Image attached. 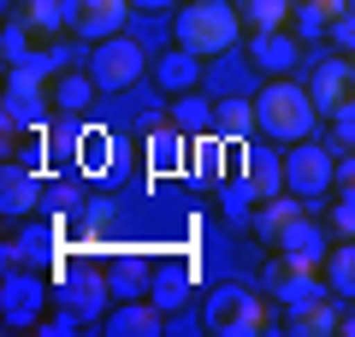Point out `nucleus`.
<instances>
[{
    "label": "nucleus",
    "instance_id": "obj_1",
    "mask_svg": "<svg viewBox=\"0 0 355 337\" xmlns=\"http://www.w3.org/2000/svg\"><path fill=\"white\" fill-rule=\"evenodd\" d=\"M172 36H178V48L214 60V53H231V48H237L243 12H237V0H184V12L172 18Z\"/></svg>",
    "mask_w": 355,
    "mask_h": 337
},
{
    "label": "nucleus",
    "instance_id": "obj_2",
    "mask_svg": "<svg viewBox=\"0 0 355 337\" xmlns=\"http://www.w3.org/2000/svg\"><path fill=\"white\" fill-rule=\"evenodd\" d=\"M254 112H261V137L284 142V148L302 142V137H314V119H320L308 83H291V77H272V83L254 95Z\"/></svg>",
    "mask_w": 355,
    "mask_h": 337
},
{
    "label": "nucleus",
    "instance_id": "obj_3",
    "mask_svg": "<svg viewBox=\"0 0 355 337\" xmlns=\"http://www.w3.org/2000/svg\"><path fill=\"white\" fill-rule=\"evenodd\" d=\"M202 325L219 337H261L266 325H272V313H266V302L254 296L249 284H219L214 296L202 302Z\"/></svg>",
    "mask_w": 355,
    "mask_h": 337
},
{
    "label": "nucleus",
    "instance_id": "obj_4",
    "mask_svg": "<svg viewBox=\"0 0 355 337\" xmlns=\"http://www.w3.org/2000/svg\"><path fill=\"white\" fill-rule=\"evenodd\" d=\"M338 184V148H320V142H291V154H284V189L302 201H320L326 189Z\"/></svg>",
    "mask_w": 355,
    "mask_h": 337
},
{
    "label": "nucleus",
    "instance_id": "obj_5",
    "mask_svg": "<svg viewBox=\"0 0 355 337\" xmlns=\"http://www.w3.org/2000/svg\"><path fill=\"white\" fill-rule=\"evenodd\" d=\"M142 71H148V53H142L130 36H107V42L89 48V77L101 83V95H119V89L142 83Z\"/></svg>",
    "mask_w": 355,
    "mask_h": 337
},
{
    "label": "nucleus",
    "instance_id": "obj_6",
    "mask_svg": "<svg viewBox=\"0 0 355 337\" xmlns=\"http://www.w3.org/2000/svg\"><path fill=\"white\" fill-rule=\"evenodd\" d=\"M60 302L71 313H83V325H89V320H107V302H119V296H113V284H107V266L71 261L60 273Z\"/></svg>",
    "mask_w": 355,
    "mask_h": 337
},
{
    "label": "nucleus",
    "instance_id": "obj_7",
    "mask_svg": "<svg viewBox=\"0 0 355 337\" xmlns=\"http://www.w3.org/2000/svg\"><path fill=\"white\" fill-rule=\"evenodd\" d=\"M261 290H266L272 302H284V308H302V302H314V296H331V290H326V273H320V266L284 261V254H272V261H266Z\"/></svg>",
    "mask_w": 355,
    "mask_h": 337
},
{
    "label": "nucleus",
    "instance_id": "obj_8",
    "mask_svg": "<svg viewBox=\"0 0 355 337\" xmlns=\"http://www.w3.org/2000/svg\"><path fill=\"white\" fill-rule=\"evenodd\" d=\"M53 112V89H6V101H0V130H6V142L24 137V130H42Z\"/></svg>",
    "mask_w": 355,
    "mask_h": 337
},
{
    "label": "nucleus",
    "instance_id": "obj_9",
    "mask_svg": "<svg viewBox=\"0 0 355 337\" xmlns=\"http://www.w3.org/2000/svg\"><path fill=\"white\" fill-rule=\"evenodd\" d=\"M308 95H314V107H320V112L331 119V112H338L343 101L355 95V77H349V53H338V48H331L326 60H314V77H308Z\"/></svg>",
    "mask_w": 355,
    "mask_h": 337
},
{
    "label": "nucleus",
    "instance_id": "obj_10",
    "mask_svg": "<svg viewBox=\"0 0 355 337\" xmlns=\"http://www.w3.org/2000/svg\"><path fill=\"white\" fill-rule=\"evenodd\" d=\"M42 201H48V184H42L36 166H12L6 160V172H0V207H6V219H24V213H36Z\"/></svg>",
    "mask_w": 355,
    "mask_h": 337
},
{
    "label": "nucleus",
    "instance_id": "obj_11",
    "mask_svg": "<svg viewBox=\"0 0 355 337\" xmlns=\"http://www.w3.org/2000/svg\"><path fill=\"white\" fill-rule=\"evenodd\" d=\"M249 60L261 65L266 77H291L296 65H302V36H291V30H254L249 36Z\"/></svg>",
    "mask_w": 355,
    "mask_h": 337
},
{
    "label": "nucleus",
    "instance_id": "obj_12",
    "mask_svg": "<svg viewBox=\"0 0 355 337\" xmlns=\"http://www.w3.org/2000/svg\"><path fill=\"white\" fill-rule=\"evenodd\" d=\"M125 18H130V0H71V30L89 42L125 36Z\"/></svg>",
    "mask_w": 355,
    "mask_h": 337
},
{
    "label": "nucleus",
    "instance_id": "obj_13",
    "mask_svg": "<svg viewBox=\"0 0 355 337\" xmlns=\"http://www.w3.org/2000/svg\"><path fill=\"white\" fill-rule=\"evenodd\" d=\"M101 325H107V337H160L166 331V308L154 296H130V302H119Z\"/></svg>",
    "mask_w": 355,
    "mask_h": 337
},
{
    "label": "nucleus",
    "instance_id": "obj_14",
    "mask_svg": "<svg viewBox=\"0 0 355 337\" xmlns=\"http://www.w3.org/2000/svg\"><path fill=\"white\" fill-rule=\"evenodd\" d=\"M42 302H48V290H42L36 273H6V290H0V313H6V325H36L42 320Z\"/></svg>",
    "mask_w": 355,
    "mask_h": 337
},
{
    "label": "nucleus",
    "instance_id": "obj_15",
    "mask_svg": "<svg viewBox=\"0 0 355 337\" xmlns=\"http://www.w3.org/2000/svg\"><path fill=\"white\" fill-rule=\"evenodd\" d=\"M272 249L284 254V261H302V266H326V254H331V225H320V219H296L291 231H284Z\"/></svg>",
    "mask_w": 355,
    "mask_h": 337
},
{
    "label": "nucleus",
    "instance_id": "obj_16",
    "mask_svg": "<svg viewBox=\"0 0 355 337\" xmlns=\"http://www.w3.org/2000/svg\"><path fill=\"white\" fill-rule=\"evenodd\" d=\"M237 172L249 178V189H254L261 201L284 196V154H272V148H254V142H243V154H237Z\"/></svg>",
    "mask_w": 355,
    "mask_h": 337
},
{
    "label": "nucleus",
    "instance_id": "obj_17",
    "mask_svg": "<svg viewBox=\"0 0 355 337\" xmlns=\"http://www.w3.org/2000/svg\"><path fill=\"white\" fill-rule=\"evenodd\" d=\"M154 273H160V266H154L148 254H113V261H107V284H113L119 302L148 296V290H154Z\"/></svg>",
    "mask_w": 355,
    "mask_h": 337
},
{
    "label": "nucleus",
    "instance_id": "obj_18",
    "mask_svg": "<svg viewBox=\"0 0 355 337\" xmlns=\"http://www.w3.org/2000/svg\"><path fill=\"white\" fill-rule=\"evenodd\" d=\"M225 148L231 142L219 137V130H202V137H190V172H196V184H207V189H219L225 184Z\"/></svg>",
    "mask_w": 355,
    "mask_h": 337
},
{
    "label": "nucleus",
    "instance_id": "obj_19",
    "mask_svg": "<svg viewBox=\"0 0 355 337\" xmlns=\"http://www.w3.org/2000/svg\"><path fill=\"white\" fill-rule=\"evenodd\" d=\"M302 213H308V207H302V196H291V189H284V196L261 201V207H254V219H249V225H254V237H261V243H279L284 231H291V225L302 219Z\"/></svg>",
    "mask_w": 355,
    "mask_h": 337
},
{
    "label": "nucleus",
    "instance_id": "obj_20",
    "mask_svg": "<svg viewBox=\"0 0 355 337\" xmlns=\"http://www.w3.org/2000/svg\"><path fill=\"white\" fill-rule=\"evenodd\" d=\"M154 83H160L166 95H190V89L202 83V53H190V48H172L166 60H154Z\"/></svg>",
    "mask_w": 355,
    "mask_h": 337
},
{
    "label": "nucleus",
    "instance_id": "obj_21",
    "mask_svg": "<svg viewBox=\"0 0 355 337\" xmlns=\"http://www.w3.org/2000/svg\"><path fill=\"white\" fill-rule=\"evenodd\" d=\"M338 320H343L338 296H314V302H302V308H291V331L296 337H338Z\"/></svg>",
    "mask_w": 355,
    "mask_h": 337
},
{
    "label": "nucleus",
    "instance_id": "obj_22",
    "mask_svg": "<svg viewBox=\"0 0 355 337\" xmlns=\"http://www.w3.org/2000/svg\"><path fill=\"white\" fill-rule=\"evenodd\" d=\"M214 130L231 142V148H243V142L261 130V112H254V101H243V95L219 101V107H214Z\"/></svg>",
    "mask_w": 355,
    "mask_h": 337
},
{
    "label": "nucleus",
    "instance_id": "obj_23",
    "mask_svg": "<svg viewBox=\"0 0 355 337\" xmlns=\"http://www.w3.org/2000/svg\"><path fill=\"white\" fill-rule=\"evenodd\" d=\"M142 154H148V166H154V172H172V166L184 160V154H190V137H184V130H178L172 119H166V125H154V130H148Z\"/></svg>",
    "mask_w": 355,
    "mask_h": 337
},
{
    "label": "nucleus",
    "instance_id": "obj_24",
    "mask_svg": "<svg viewBox=\"0 0 355 337\" xmlns=\"http://www.w3.org/2000/svg\"><path fill=\"white\" fill-rule=\"evenodd\" d=\"M190 284H196V266H190V261H172V266H160V273H154V290H148V296L172 313V308H184V302H190Z\"/></svg>",
    "mask_w": 355,
    "mask_h": 337
},
{
    "label": "nucleus",
    "instance_id": "obj_25",
    "mask_svg": "<svg viewBox=\"0 0 355 337\" xmlns=\"http://www.w3.org/2000/svg\"><path fill=\"white\" fill-rule=\"evenodd\" d=\"M53 231L48 225H30L18 243H6V273H18V266H53Z\"/></svg>",
    "mask_w": 355,
    "mask_h": 337
},
{
    "label": "nucleus",
    "instance_id": "obj_26",
    "mask_svg": "<svg viewBox=\"0 0 355 337\" xmlns=\"http://www.w3.org/2000/svg\"><path fill=\"white\" fill-rule=\"evenodd\" d=\"M95 95H101V83H95L89 71H60V77H53V112H65V119L83 112Z\"/></svg>",
    "mask_w": 355,
    "mask_h": 337
},
{
    "label": "nucleus",
    "instance_id": "obj_27",
    "mask_svg": "<svg viewBox=\"0 0 355 337\" xmlns=\"http://www.w3.org/2000/svg\"><path fill=\"white\" fill-rule=\"evenodd\" d=\"M320 273H326V290L338 302H355V237L349 243H331V254H326Z\"/></svg>",
    "mask_w": 355,
    "mask_h": 337
},
{
    "label": "nucleus",
    "instance_id": "obj_28",
    "mask_svg": "<svg viewBox=\"0 0 355 337\" xmlns=\"http://www.w3.org/2000/svg\"><path fill=\"white\" fill-rule=\"evenodd\" d=\"M219 207H225V219H231V225H249V219H254V207H261V196L249 189V178H243V172H231L225 184H219Z\"/></svg>",
    "mask_w": 355,
    "mask_h": 337
},
{
    "label": "nucleus",
    "instance_id": "obj_29",
    "mask_svg": "<svg viewBox=\"0 0 355 337\" xmlns=\"http://www.w3.org/2000/svg\"><path fill=\"white\" fill-rule=\"evenodd\" d=\"M53 53H24L18 65H6V89H53Z\"/></svg>",
    "mask_w": 355,
    "mask_h": 337
},
{
    "label": "nucleus",
    "instance_id": "obj_30",
    "mask_svg": "<svg viewBox=\"0 0 355 337\" xmlns=\"http://www.w3.org/2000/svg\"><path fill=\"white\" fill-rule=\"evenodd\" d=\"M172 125L184 130V137H202V130H214V101H202L190 89V95H178L172 101Z\"/></svg>",
    "mask_w": 355,
    "mask_h": 337
},
{
    "label": "nucleus",
    "instance_id": "obj_31",
    "mask_svg": "<svg viewBox=\"0 0 355 337\" xmlns=\"http://www.w3.org/2000/svg\"><path fill=\"white\" fill-rule=\"evenodd\" d=\"M237 12L249 30H284L291 24V0H237Z\"/></svg>",
    "mask_w": 355,
    "mask_h": 337
},
{
    "label": "nucleus",
    "instance_id": "obj_32",
    "mask_svg": "<svg viewBox=\"0 0 355 337\" xmlns=\"http://www.w3.org/2000/svg\"><path fill=\"white\" fill-rule=\"evenodd\" d=\"M326 225H331V237H338V243H349V237H355V184H343V189H338V201H331Z\"/></svg>",
    "mask_w": 355,
    "mask_h": 337
},
{
    "label": "nucleus",
    "instance_id": "obj_33",
    "mask_svg": "<svg viewBox=\"0 0 355 337\" xmlns=\"http://www.w3.org/2000/svg\"><path fill=\"white\" fill-rule=\"evenodd\" d=\"M77 154H83V166H89V172H107V166H113V154H119V142H113V137H101V130H83Z\"/></svg>",
    "mask_w": 355,
    "mask_h": 337
},
{
    "label": "nucleus",
    "instance_id": "obj_34",
    "mask_svg": "<svg viewBox=\"0 0 355 337\" xmlns=\"http://www.w3.org/2000/svg\"><path fill=\"white\" fill-rule=\"evenodd\" d=\"M331 30V12L320 0H296V36H326Z\"/></svg>",
    "mask_w": 355,
    "mask_h": 337
},
{
    "label": "nucleus",
    "instance_id": "obj_35",
    "mask_svg": "<svg viewBox=\"0 0 355 337\" xmlns=\"http://www.w3.org/2000/svg\"><path fill=\"white\" fill-rule=\"evenodd\" d=\"M331 148H338V154H343V148H355V95L343 101L338 112H331Z\"/></svg>",
    "mask_w": 355,
    "mask_h": 337
},
{
    "label": "nucleus",
    "instance_id": "obj_36",
    "mask_svg": "<svg viewBox=\"0 0 355 337\" xmlns=\"http://www.w3.org/2000/svg\"><path fill=\"white\" fill-rule=\"evenodd\" d=\"M0 53H6V65H18L30 53V24L24 18H12V24H6V36H0Z\"/></svg>",
    "mask_w": 355,
    "mask_h": 337
},
{
    "label": "nucleus",
    "instance_id": "obj_37",
    "mask_svg": "<svg viewBox=\"0 0 355 337\" xmlns=\"http://www.w3.org/2000/svg\"><path fill=\"white\" fill-rule=\"evenodd\" d=\"M42 207H53V213H77V207H83V189H77V184H48V201H42Z\"/></svg>",
    "mask_w": 355,
    "mask_h": 337
},
{
    "label": "nucleus",
    "instance_id": "obj_38",
    "mask_svg": "<svg viewBox=\"0 0 355 337\" xmlns=\"http://www.w3.org/2000/svg\"><path fill=\"white\" fill-rule=\"evenodd\" d=\"M326 36H331V48H338V53H349V60H355V6H349L343 18H331Z\"/></svg>",
    "mask_w": 355,
    "mask_h": 337
},
{
    "label": "nucleus",
    "instance_id": "obj_39",
    "mask_svg": "<svg viewBox=\"0 0 355 337\" xmlns=\"http://www.w3.org/2000/svg\"><path fill=\"white\" fill-rule=\"evenodd\" d=\"M77 325H83V313L65 308V313H53V320H36V331H42V337H71Z\"/></svg>",
    "mask_w": 355,
    "mask_h": 337
},
{
    "label": "nucleus",
    "instance_id": "obj_40",
    "mask_svg": "<svg viewBox=\"0 0 355 337\" xmlns=\"http://www.w3.org/2000/svg\"><path fill=\"white\" fill-rule=\"evenodd\" d=\"M320 6H326L331 18H343V12H349V6H355V0H320Z\"/></svg>",
    "mask_w": 355,
    "mask_h": 337
},
{
    "label": "nucleus",
    "instance_id": "obj_41",
    "mask_svg": "<svg viewBox=\"0 0 355 337\" xmlns=\"http://www.w3.org/2000/svg\"><path fill=\"white\" fill-rule=\"evenodd\" d=\"M338 331H343V337H355V308H343V320H338Z\"/></svg>",
    "mask_w": 355,
    "mask_h": 337
},
{
    "label": "nucleus",
    "instance_id": "obj_42",
    "mask_svg": "<svg viewBox=\"0 0 355 337\" xmlns=\"http://www.w3.org/2000/svg\"><path fill=\"white\" fill-rule=\"evenodd\" d=\"M130 6H142V12H160V6H166V0H130Z\"/></svg>",
    "mask_w": 355,
    "mask_h": 337
},
{
    "label": "nucleus",
    "instance_id": "obj_43",
    "mask_svg": "<svg viewBox=\"0 0 355 337\" xmlns=\"http://www.w3.org/2000/svg\"><path fill=\"white\" fill-rule=\"evenodd\" d=\"M349 77H355V60H349Z\"/></svg>",
    "mask_w": 355,
    "mask_h": 337
}]
</instances>
